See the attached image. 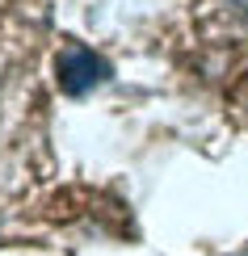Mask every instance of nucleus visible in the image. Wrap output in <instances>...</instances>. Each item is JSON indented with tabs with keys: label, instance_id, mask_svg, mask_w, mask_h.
Here are the masks:
<instances>
[{
	"label": "nucleus",
	"instance_id": "obj_1",
	"mask_svg": "<svg viewBox=\"0 0 248 256\" xmlns=\"http://www.w3.org/2000/svg\"><path fill=\"white\" fill-rule=\"evenodd\" d=\"M59 80H63V88L68 92H84V88H93L97 80H105V63L93 55V50H68L59 63Z\"/></svg>",
	"mask_w": 248,
	"mask_h": 256
},
{
	"label": "nucleus",
	"instance_id": "obj_2",
	"mask_svg": "<svg viewBox=\"0 0 248 256\" xmlns=\"http://www.w3.org/2000/svg\"><path fill=\"white\" fill-rule=\"evenodd\" d=\"M231 4H240V8H248V0H231Z\"/></svg>",
	"mask_w": 248,
	"mask_h": 256
}]
</instances>
